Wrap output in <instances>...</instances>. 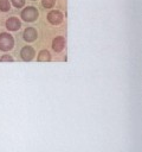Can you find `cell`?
Segmentation results:
<instances>
[{
	"label": "cell",
	"instance_id": "obj_1",
	"mask_svg": "<svg viewBox=\"0 0 142 152\" xmlns=\"http://www.w3.org/2000/svg\"><path fill=\"white\" fill-rule=\"evenodd\" d=\"M14 45V42H13V38L11 34L4 32V33H0V50L2 51H8L13 48Z\"/></svg>",
	"mask_w": 142,
	"mask_h": 152
},
{
	"label": "cell",
	"instance_id": "obj_2",
	"mask_svg": "<svg viewBox=\"0 0 142 152\" xmlns=\"http://www.w3.org/2000/svg\"><path fill=\"white\" fill-rule=\"evenodd\" d=\"M21 18L25 21H34L38 18V11H37V8L36 7H32V6L26 7L21 12Z\"/></svg>",
	"mask_w": 142,
	"mask_h": 152
},
{
	"label": "cell",
	"instance_id": "obj_3",
	"mask_svg": "<svg viewBox=\"0 0 142 152\" xmlns=\"http://www.w3.org/2000/svg\"><path fill=\"white\" fill-rule=\"evenodd\" d=\"M47 20H49L51 24H53V25H58V24L62 23L63 15H62V13H60L59 11H51V12L47 14Z\"/></svg>",
	"mask_w": 142,
	"mask_h": 152
},
{
	"label": "cell",
	"instance_id": "obj_4",
	"mask_svg": "<svg viewBox=\"0 0 142 152\" xmlns=\"http://www.w3.org/2000/svg\"><path fill=\"white\" fill-rule=\"evenodd\" d=\"M64 45H65V39H64V37H62V36L56 37V38L53 39V42H52V48H53V50L57 51V52H60V51L64 49Z\"/></svg>",
	"mask_w": 142,
	"mask_h": 152
},
{
	"label": "cell",
	"instance_id": "obj_5",
	"mask_svg": "<svg viewBox=\"0 0 142 152\" xmlns=\"http://www.w3.org/2000/svg\"><path fill=\"white\" fill-rule=\"evenodd\" d=\"M20 55L24 61H31L34 57V50L31 46H25V48H22Z\"/></svg>",
	"mask_w": 142,
	"mask_h": 152
},
{
	"label": "cell",
	"instance_id": "obj_6",
	"mask_svg": "<svg viewBox=\"0 0 142 152\" xmlns=\"http://www.w3.org/2000/svg\"><path fill=\"white\" fill-rule=\"evenodd\" d=\"M6 27H7L8 30H11V31H17V30L20 27V21H19V19L15 18V17L9 18V19L6 21Z\"/></svg>",
	"mask_w": 142,
	"mask_h": 152
},
{
	"label": "cell",
	"instance_id": "obj_7",
	"mask_svg": "<svg viewBox=\"0 0 142 152\" xmlns=\"http://www.w3.org/2000/svg\"><path fill=\"white\" fill-rule=\"evenodd\" d=\"M37 38V31L33 27H28L24 32V39L27 42H33Z\"/></svg>",
	"mask_w": 142,
	"mask_h": 152
},
{
	"label": "cell",
	"instance_id": "obj_8",
	"mask_svg": "<svg viewBox=\"0 0 142 152\" xmlns=\"http://www.w3.org/2000/svg\"><path fill=\"white\" fill-rule=\"evenodd\" d=\"M50 59H51V55H50L49 51L43 50V51L39 52V55H38V61H40V62H47V61H50Z\"/></svg>",
	"mask_w": 142,
	"mask_h": 152
},
{
	"label": "cell",
	"instance_id": "obj_9",
	"mask_svg": "<svg viewBox=\"0 0 142 152\" xmlns=\"http://www.w3.org/2000/svg\"><path fill=\"white\" fill-rule=\"evenodd\" d=\"M0 10L2 12H6L9 10V1L8 0H0Z\"/></svg>",
	"mask_w": 142,
	"mask_h": 152
},
{
	"label": "cell",
	"instance_id": "obj_10",
	"mask_svg": "<svg viewBox=\"0 0 142 152\" xmlns=\"http://www.w3.org/2000/svg\"><path fill=\"white\" fill-rule=\"evenodd\" d=\"M54 5V0H43V6L45 8H51Z\"/></svg>",
	"mask_w": 142,
	"mask_h": 152
},
{
	"label": "cell",
	"instance_id": "obj_11",
	"mask_svg": "<svg viewBox=\"0 0 142 152\" xmlns=\"http://www.w3.org/2000/svg\"><path fill=\"white\" fill-rule=\"evenodd\" d=\"M12 2H13V5L15 6V7H22L24 6V4H25V0H12Z\"/></svg>",
	"mask_w": 142,
	"mask_h": 152
},
{
	"label": "cell",
	"instance_id": "obj_12",
	"mask_svg": "<svg viewBox=\"0 0 142 152\" xmlns=\"http://www.w3.org/2000/svg\"><path fill=\"white\" fill-rule=\"evenodd\" d=\"M0 61H1V62H12L13 58H12L11 56H8V55H5V56H2V57L0 58Z\"/></svg>",
	"mask_w": 142,
	"mask_h": 152
}]
</instances>
